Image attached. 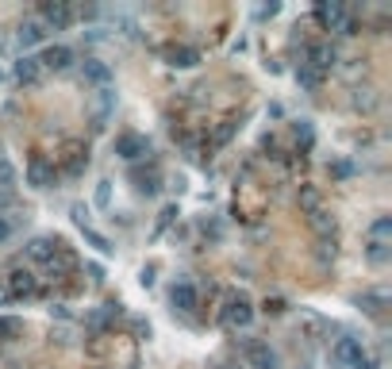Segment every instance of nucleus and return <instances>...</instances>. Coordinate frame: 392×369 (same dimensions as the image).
Segmentation results:
<instances>
[{
    "mask_svg": "<svg viewBox=\"0 0 392 369\" xmlns=\"http://www.w3.org/2000/svg\"><path fill=\"white\" fill-rule=\"evenodd\" d=\"M365 358H370V354H365L362 339H354V335H342V339L331 342V362L339 369H358Z\"/></svg>",
    "mask_w": 392,
    "mask_h": 369,
    "instance_id": "nucleus-2",
    "label": "nucleus"
},
{
    "mask_svg": "<svg viewBox=\"0 0 392 369\" xmlns=\"http://www.w3.org/2000/svg\"><path fill=\"white\" fill-rule=\"evenodd\" d=\"M277 12H281V4H266V8H258V20H273Z\"/></svg>",
    "mask_w": 392,
    "mask_h": 369,
    "instance_id": "nucleus-38",
    "label": "nucleus"
},
{
    "mask_svg": "<svg viewBox=\"0 0 392 369\" xmlns=\"http://www.w3.org/2000/svg\"><path fill=\"white\" fill-rule=\"evenodd\" d=\"M138 281H143V285H146V289H150V285H154V266H146V269H143V273H138Z\"/></svg>",
    "mask_w": 392,
    "mask_h": 369,
    "instance_id": "nucleus-40",
    "label": "nucleus"
},
{
    "mask_svg": "<svg viewBox=\"0 0 392 369\" xmlns=\"http://www.w3.org/2000/svg\"><path fill=\"white\" fill-rule=\"evenodd\" d=\"M73 224H77L81 231L89 227V208H85V204H73Z\"/></svg>",
    "mask_w": 392,
    "mask_h": 369,
    "instance_id": "nucleus-35",
    "label": "nucleus"
},
{
    "mask_svg": "<svg viewBox=\"0 0 392 369\" xmlns=\"http://www.w3.org/2000/svg\"><path fill=\"white\" fill-rule=\"evenodd\" d=\"M166 65H174V70H192V65H200V51L196 46H166Z\"/></svg>",
    "mask_w": 392,
    "mask_h": 369,
    "instance_id": "nucleus-15",
    "label": "nucleus"
},
{
    "mask_svg": "<svg viewBox=\"0 0 392 369\" xmlns=\"http://www.w3.org/2000/svg\"><path fill=\"white\" fill-rule=\"evenodd\" d=\"M350 104H354L358 112H365V116H370V112H377V104H381V96H377V89H354V96H350Z\"/></svg>",
    "mask_w": 392,
    "mask_h": 369,
    "instance_id": "nucleus-19",
    "label": "nucleus"
},
{
    "mask_svg": "<svg viewBox=\"0 0 392 369\" xmlns=\"http://www.w3.org/2000/svg\"><path fill=\"white\" fill-rule=\"evenodd\" d=\"M334 58H339V51H334L331 43H312V46H304L300 65H308V70H315V73H323V77H327V70L334 65Z\"/></svg>",
    "mask_w": 392,
    "mask_h": 369,
    "instance_id": "nucleus-9",
    "label": "nucleus"
},
{
    "mask_svg": "<svg viewBox=\"0 0 392 369\" xmlns=\"http://www.w3.org/2000/svg\"><path fill=\"white\" fill-rule=\"evenodd\" d=\"M0 77H4V73H0Z\"/></svg>",
    "mask_w": 392,
    "mask_h": 369,
    "instance_id": "nucleus-43",
    "label": "nucleus"
},
{
    "mask_svg": "<svg viewBox=\"0 0 392 369\" xmlns=\"http://www.w3.org/2000/svg\"><path fill=\"white\" fill-rule=\"evenodd\" d=\"M77 62V54L70 51V46H46L43 54H39V65H43V73H65L70 65Z\"/></svg>",
    "mask_w": 392,
    "mask_h": 369,
    "instance_id": "nucleus-12",
    "label": "nucleus"
},
{
    "mask_svg": "<svg viewBox=\"0 0 392 369\" xmlns=\"http://www.w3.org/2000/svg\"><path fill=\"white\" fill-rule=\"evenodd\" d=\"M296 85L304 89V93H320V89H323V73L308 70V65H296Z\"/></svg>",
    "mask_w": 392,
    "mask_h": 369,
    "instance_id": "nucleus-22",
    "label": "nucleus"
},
{
    "mask_svg": "<svg viewBox=\"0 0 392 369\" xmlns=\"http://www.w3.org/2000/svg\"><path fill=\"white\" fill-rule=\"evenodd\" d=\"M85 273H89V281H93V285H104V266H100V261H89Z\"/></svg>",
    "mask_w": 392,
    "mask_h": 369,
    "instance_id": "nucleus-34",
    "label": "nucleus"
},
{
    "mask_svg": "<svg viewBox=\"0 0 392 369\" xmlns=\"http://www.w3.org/2000/svg\"><path fill=\"white\" fill-rule=\"evenodd\" d=\"M46 39V27L39 20H23L20 31H15V43H20V51H31V46H39Z\"/></svg>",
    "mask_w": 392,
    "mask_h": 369,
    "instance_id": "nucleus-17",
    "label": "nucleus"
},
{
    "mask_svg": "<svg viewBox=\"0 0 392 369\" xmlns=\"http://www.w3.org/2000/svg\"><path fill=\"white\" fill-rule=\"evenodd\" d=\"M85 242L93 246L96 254H112V250H116V246H112V239H104L100 231H93V227H85Z\"/></svg>",
    "mask_w": 392,
    "mask_h": 369,
    "instance_id": "nucleus-29",
    "label": "nucleus"
},
{
    "mask_svg": "<svg viewBox=\"0 0 392 369\" xmlns=\"http://www.w3.org/2000/svg\"><path fill=\"white\" fill-rule=\"evenodd\" d=\"M242 350H247V365L250 369H281V358H277V350L269 347V342H242Z\"/></svg>",
    "mask_w": 392,
    "mask_h": 369,
    "instance_id": "nucleus-11",
    "label": "nucleus"
},
{
    "mask_svg": "<svg viewBox=\"0 0 392 369\" xmlns=\"http://www.w3.org/2000/svg\"><path fill=\"white\" fill-rule=\"evenodd\" d=\"M169 304H174L177 311H185V316H192L196 308H200V292H196V285L189 281V277H177L174 289H169Z\"/></svg>",
    "mask_w": 392,
    "mask_h": 369,
    "instance_id": "nucleus-6",
    "label": "nucleus"
},
{
    "mask_svg": "<svg viewBox=\"0 0 392 369\" xmlns=\"http://www.w3.org/2000/svg\"><path fill=\"white\" fill-rule=\"evenodd\" d=\"M292 135H296V143L304 146V150H312L315 135H312V123H308V119H296V123H292Z\"/></svg>",
    "mask_w": 392,
    "mask_h": 369,
    "instance_id": "nucleus-28",
    "label": "nucleus"
},
{
    "mask_svg": "<svg viewBox=\"0 0 392 369\" xmlns=\"http://www.w3.org/2000/svg\"><path fill=\"white\" fill-rule=\"evenodd\" d=\"M320 261H334V235L331 239H320Z\"/></svg>",
    "mask_w": 392,
    "mask_h": 369,
    "instance_id": "nucleus-36",
    "label": "nucleus"
},
{
    "mask_svg": "<svg viewBox=\"0 0 392 369\" xmlns=\"http://www.w3.org/2000/svg\"><path fill=\"white\" fill-rule=\"evenodd\" d=\"M58 246H62V242H54L51 235H35V239L27 242V250H23V254H27L31 261H39V266H51V258L58 254Z\"/></svg>",
    "mask_w": 392,
    "mask_h": 369,
    "instance_id": "nucleus-14",
    "label": "nucleus"
},
{
    "mask_svg": "<svg viewBox=\"0 0 392 369\" xmlns=\"http://www.w3.org/2000/svg\"><path fill=\"white\" fill-rule=\"evenodd\" d=\"M20 224H23V219H20V212H8V216H0V246H4L8 239H12L15 231H20Z\"/></svg>",
    "mask_w": 392,
    "mask_h": 369,
    "instance_id": "nucleus-27",
    "label": "nucleus"
},
{
    "mask_svg": "<svg viewBox=\"0 0 392 369\" xmlns=\"http://www.w3.org/2000/svg\"><path fill=\"white\" fill-rule=\"evenodd\" d=\"M370 239L373 242H388L392 239V216H377L370 224Z\"/></svg>",
    "mask_w": 392,
    "mask_h": 369,
    "instance_id": "nucleus-26",
    "label": "nucleus"
},
{
    "mask_svg": "<svg viewBox=\"0 0 392 369\" xmlns=\"http://www.w3.org/2000/svg\"><path fill=\"white\" fill-rule=\"evenodd\" d=\"M388 258H392V242H365V261H370V266H388Z\"/></svg>",
    "mask_w": 392,
    "mask_h": 369,
    "instance_id": "nucleus-20",
    "label": "nucleus"
},
{
    "mask_svg": "<svg viewBox=\"0 0 392 369\" xmlns=\"http://www.w3.org/2000/svg\"><path fill=\"white\" fill-rule=\"evenodd\" d=\"M385 304H388V292H362V297H358V308H362L365 316H381Z\"/></svg>",
    "mask_w": 392,
    "mask_h": 369,
    "instance_id": "nucleus-21",
    "label": "nucleus"
},
{
    "mask_svg": "<svg viewBox=\"0 0 392 369\" xmlns=\"http://www.w3.org/2000/svg\"><path fill=\"white\" fill-rule=\"evenodd\" d=\"M20 331H23V323L15 316H0V342H12Z\"/></svg>",
    "mask_w": 392,
    "mask_h": 369,
    "instance_id": "nucleus-30",
    "label": "nucleus"
},
{
    "mask_svg": "<svg viewBox=\"0 0 392 369\" xmlns=\"http://www.w3.org/2000/svg\"><path fill=\"white\" fill-rule=\"evenodd\" d=\"M235 127H239V123H223V127H219V131H216V146H223V143H227V138H231V135H235Z\"/></svg>",
    "mask_w": 392,
    "mask_h": 369,
    "instance_id": "nucleus-37",
    "label": "nucleus"
},
{
    "mask_svg": "<svg viewBox=\"0 0 392 369\" xmlns=\"http://www.w3.org/2000/svg\"><path fill=\"white\" fill-rule=\"evenodd\" d=\"M116 154L124 162H138L150 154V138L138 135V131H124V135H116Z\"/></svg>",
    "mask_w": 392,
    "mask_h": 369,
    "instance_id": "nucleus-7",
    "label": "nucleus"
},
{
    "mask_svg": "<svg viewBox=\"0 0 392 369\" xmlns=\"http://www.w3.org/2000/svg\"><path fill=\"white\" fill-rule=\"evenodd\" d=\"M177 216H181V212H177V204H166V208L158 212V224H154V235H162V231H166V227L174 224Z\"/></svg>",
    "mask_w": 392,
    "mask_h": 369,
    "instance_id": "nucleus-31",
    "label": "nucleus"
},
{
    "mask_svg": "<svg viewBox=\"0 0 392 369\" xmlns=\"http://www.w3.org/2000/svg\"><path fill=\"white\" fill-rule=\"evenodd\" d=\"M346 177H354V166H350V162H334V166H331V181H346Z\"/></svg>",
    "mask_w": 392,
    "mask_h": 369,
    "instance_id": "nucleus-32",
    "label": "nucleus"
},
{
    "mask_svg": "<svg viewBox=\"0 0 392 369\" xmlns=\"http://www.w3.org/2000/svg\"><path fill=\"white\" fill-rule=\"evenodd\" d=\"M0 281H4V289H8V297H12V300H35V297H43L39 277L31 273V269H12V273L0 277Z\"/></svg>",
    "mask_w": 392,
    "mask_h": 369,
    "instance_id": "nucleus-4",
    "label": "nucleus"
},
{
    "mask_svg": "<svg viewBox=\"0 0 392 369\" xmlns=\"http://www.w3.org/2000/svg\"><path fill=\"white\" fill-rule=\"evenodd\" d=\"M135 335H138V339H150V323H143V319H135Z\"/></svg>",
    "mask_w": 392,
    "mask_h": 369,
    "instance_id": "nucleus-39",
    "label": "nucleus"
},
{
    "mask_svg": "<svg viewBox=\"0 0 392 369\" xmlns=\"http://www.w3.org/2000/svg\"><path fill=\"white\" fill-rule=\"evenodd\" d=\"M219 323H223L227 331H247V327L254 323V300H250L247 292H231V297L223 300V308H219Z\"/></svg>",
    "mask_w": 392,
    "mask_h": 369,
    "instance_id": "nucleus-1",
    "label": "nucleus"
},
{
    "mask_svg": "<svg viewBox=\"0 0 392 369\" xmlns=\"http://www.w3.org/2000/svg\"><path fill=\"white\" fill-rule=\"evenodd\" d=\"M296 204H300V212H304V216H312L315 208H323V193H320L315 185H300Z\"/></svg>",
    "mask_w": 392,
    "mask_h": 369,
    "instance_id": "nucleus-18",
    "label": "nucleus"
},
{
    "mask_svg": "<svg viewBox=\"0 0 392 369\" xmlns=\"http://www.w3.org/2000/svg\"><path fill=\"white\" fill-rule=\"evenodd\" d=\"M12 77H15V85H20V89H39V85H43V77H46V73H43V65H39L35 54H23V58L15 62Z\"/></svg>",
    "mask_w": 392,
    "mask_h": 369,
    "instance_id": "nucleus-10",
    "label": "nucleus"
},
{
    "mask_svg": "<svg viewBox=\"0 0 392 369\" xmlns=\"http://www.w3.org/2000/svg\"><path fill=\"white\" fill-rule=\"evenodd\" d=\"M89 166V154L81 146H70V162H65V177H81Z\"/></svg>",
    "mask_w": 392,
    "mask_h": 369,
    "instance_id": "nucleus-25",
    "label": "nucleus"
},
{
    "mask_svg": "<svg viewBox=\"0 0 392 369\" xmlns=\"http://www.w3.org/2000/svg\"><path fill=\"white\" fill-rule=\"evenodd\" d=\"M15 185H20V174H15V166L0 154V193H15Z\"/></svg>",
    "mask_w": 392,
    "mask_h": 369,
    "instance_id": "nucleus-24",
    "label": "nucleus"
},
{
    "mask_svg": "<svg viewBox=\"0 0 392 369\" xmlns=\"http://www.w3.org/2000/svg\"><path fill=\"white\" fill-rule=\"evenodd\" d=\"M131 181H135V188L143 196H154L162 188V169L158 166H150V169H143V166H135L131 169Z\"/></svg>",
    "mask_w": 392,
    "mask_h": 369,
    "instance_id": "nucleus-16",
    "label": "nucleus"
},
{
    "mask_svg": "<svg viewBox=\"0 0 392 369\" xmlns=\"http://www.w3.org/2000/svg\"><path fill=\"white\" fill-rule=\"evenodd\" d=\"M73 15H77V12H73L65 0H43V4H39V15H35V20L43 23L46 31H70Z\"/></svg>",
    "mask_w": 392,
    "mask_h": 369,
    "instance_id": "nucleus-3",
    "label": "nucleus"
},
{
    "mask_svg": "<svg viewBox=\"0 0 392 369\" xmlns=\"http://www.w3.org/2000/svg\"><path fill=\"white\" fill-rule=\"evenodd\" d=\"M266 311H273V316H277V311H285V304H281V300H266Z\"/></svg>",
    "mask_w": 392,
    "mask_h": 369,
    "instance_id": "nucleus-41",
    "label": "nucleus"
},
{
    "mask_svg": "<svg viewBox=\"0 0 392 369\" xmlns=\"http://www.w3.org/2000/svg\"><path fill=\"white\" fill-rule=\"evenodd\" d=\"M81 81H85V85H93L96 93H100V89H112L116 73H112V65L104 62V58H85V62H81Z\"/></svg>",
    "mask_w": 392,
    "mask_h": 369,
    "instance_id": "nucleus-5",
    "label": "nucleus"
},
{
    "mask_svg": "<svg viewBox=\"0 0 392 369\" xmlns=\"http://www.w3.org/2000/svg\"><path fill=\"white\" fill-rule=\"evenodd\" d=\"M308 219H312V227L320 231V239H331V235H334V216L327 208H315Z\"/></svg>",
    "mask_w": 392,
    "mask_h": 369,
    "instance_id": "nucleus-23",
    "label": "nucleus"
},
{
    "mask_svg": "<svg viewBox=\"0 0 392 369\" xmlns=\"http://www.w3.org/2000/svg\"><path fill=\"white\" fill-rule=\"evenodd\" d=\"M4 304H12V297H8V289H4V281H0V308Z\"/></svg>",
    "mask_w": 392,
    "mask_h": 369,
    "instance_id": "nucleus-42",
    "label": "nucleus"
},
{
    "mask_svg": "<svg viewBox=\"0 0 392 369\" xmlns=\"http://www.w3.org/2000/svg\"><path fill=\"white\" fill-rule=\"evenodd\" d=\"M96 204H100V208H108V204H112V181L96 185Z\"/></svg>",
    "mask_w": 392,
    "mask_h": 369,
    "instance_id": "nucleus-33",
    "label": "nucleus"
},
{
    "mask_svg": "<svg viewBox=\"0 0 392 369\" xmlns=\"http://www.w3.org/2000/svg\"><path fill=\"white\" fill-rule=\"evenodd\" d=\"M342 20H346V8H342L339 0H323V4H315V23H320L323 31H339Z\"/></svg>",
    "mask_w": 392,
    "mask_h": 369,
    "instance_id": "nucleus-13",
    "label": "nucleus"
},
{
    "mask_svg": "<svg viewBox=\"0 0 392 369\" xmlns=\"http://www.w3.org/2000/svg\"><path fill=\"white\" fill-rule=\"evenodd\" d=\"M27 185L39 188V193H43V188H54L58 185V169H54L43 154H35V158L27 162Z\"/></svg>",
    "mask_w": 392,
    "mask_h": 369,
    "instance_id": "nucleus-8",
    "label": "nucleus"
}]
</instances>
